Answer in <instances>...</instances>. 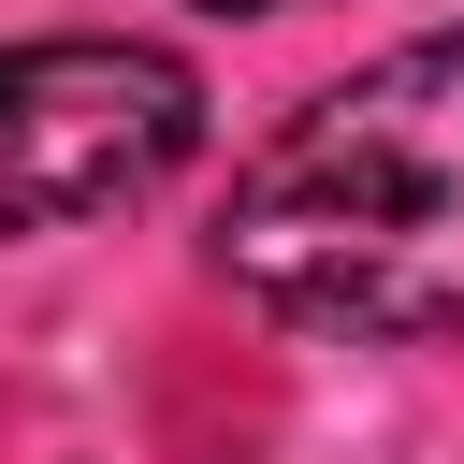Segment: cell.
I'll return each instance as SVG.
<instances>
[{"instance_id":"cell-1","label":"cell","mask_w":464,"mask_h":464,"mask_svg":"<svg viewBox=\"0 0 464 464\" xmlns=\"http://www.w3.org/2000/svg\"><path fill=\"white\" fill-rule=\"evenodd\" d=\"M218 276L304 334H464V29H420L319 87L218 203Z\"/></svg>"},{"instance_id":"cell-3","label":"cell","mask_w":464,"mask_h":464,"mask_svg":"<svg viewBox=\"0 0 464 464\" xmlns=\"http://www.w3.org/2000/svg\"><path fill=\"white\" fill-rule=\"evenodd\" d=\"M203 14H290V0H203Z\"/></svg>"},{"instance_id":"cell-2","label":"cell","mask_w":464,"mask_h":464,"mask_svg":"<svg viewBox=\"0 0 464 464\" xmlns=\"http://www.w3.org/2000/svg\"><path fill=\"white\" fill-rule=\"evenodd\" d=\"M203 160V72L130 29L0 44V232H72Z\"/></svg>"}]
</instances>
